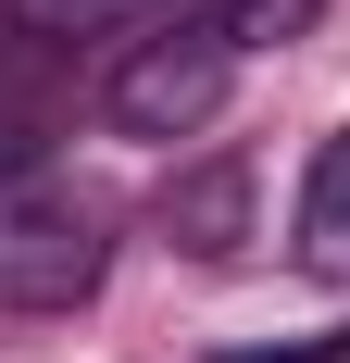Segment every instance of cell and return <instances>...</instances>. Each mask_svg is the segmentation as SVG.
<instances>
[{
	"mask_svg": "<svg viewBox=\"0 0 350 363\" xmlns=\"http://www.w3.org/2000/svg\"><path fill=\"white\" fill-rule=\"evenodd\" d=\"M113 276V201L63 163H0V313H75Z\"/></svg>",
	"mask_w": 350,
	"mask_h": 363,
	"instance_id": "cell-1",
	"label": "cell"
},
{
	"mask_svg": "<svg viewBox=\"0 0 350 363\" xmlns=\"http://www.w3.org/2000/svg\"><path fill=\"white\" fill-rule=\"evenodd\" d=\"M238 38L213 26V13H188V26H150L125 63H113V88H101V113L125 125V138H201L213 113H225V88H238Z\"/></svg>",
	"mask_w": 350,
	"mask_h": 363,
	"instance_id": "cell-2",
	"label": "cell"
},
{
	"mask_svg": "<svg viewBox=\"0 0 350 363\" xmlns=\"http://www.w3.org/2000/svg\"><path fill=\"white\" fill-rule=\"evenodd\" d=\"M163 238L188 263H225L250 238V150H213V163H188V176L163 188Z\"/></svg>",
	"mask_w": 350,
	"mask_h": 363,
	"instance_id": "cell-3",
	"label": "cell"
},
{
	"mask_svg": "<svg viewBox=\"0 0 350 363\" xmlns=\"http://www.w3.org/2000/svg\"><path fill=\"white\" fill-rule=\"evenodd\" d=\"M300 263L350 289V125L313 150V176H300Z\"/></svg>",
	"mask_w": 350,
	"mask_h": 363,
	"instance_id": "cell-4",
	"label": "cell"
},
{
	"mask_svg": "<svg viewBox=\"0 0 350 363\" xmlns=\"http://www.w3.org/2000/svg\"><path fill=\"white\" fill-rule=\"evenodd\" d=\"M163 0H13L26 38H113V26H150Z\"/></svg>",
	"mask_w": 350,
	"mask_h": 363,
	"instance_id": "cell-5",
	"label": "cell"
},
{
	"mask_svg": "<svg viewBox=\"0 0 350 363\" xmlns=\"http://www.w3.org/2000/svg\"><path fill=\"white\" fill-rule=\"evenodd\" d=\"M213 26L238 38V50H276V38L313 26V0H213Z\"/></svg>",
	"mask_w": 350,
	"mask_h": 363,
	"instance_id": "cell-6",
	"label": "cell"
},
{
	"mask_svg": "<svg viewBox=\"0 0 350 363\" xmlns=\"http://www.w3.org/2000/svg\"><path fill=\"white\" fill-rule=\"evenodd\" d=\"M213 363H350V326H313V338H276V351H213Z\"/></svg>",
	"mask_w": 350,
	"mask_h": 363,
	"instance_id": "cell-7",
	"label": "cell"
}]
</instances>
